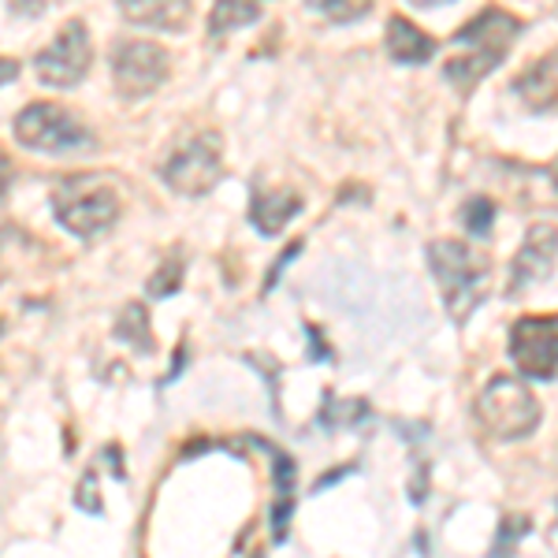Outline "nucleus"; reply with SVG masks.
<instances>
[{"mask_svg": "<svg viewBox=\"0 0 558 558\" xmlns=\"http://www.w3.org/2000/svg\"><path fill=\"white\" fill-rule=\"evenodd\" d=\"M518 34H521V23L514 15L502 12V8H484L476 20H470L454 34V41L465 45V57L447 60L444 75L451 78L458 89H473L484 75H492V71L507 60Z\"/></svg>", "mask_w": 558, "mask_h": 558, "instance_id": "nucleus-1", "label": "nucleus"}, {"mask_svg": "<svg viewBox=\"0 0 558 558\" xmlns=\"http://www.w3.org/2000/svg\"><path fill=\"white\" fill-rule=\"evenodd\" d=\"M428 265L436 276L439 291H444V305L454 320H465L484 299V279H488L492 265L481 254H473L465 242L439 239L428 246Z\"/></svg>", "mask_w": 558, "mask_h": 558, "instance_id": "nucleus-2", "label": "nucleus"}, {"mask_svg": "<svg viewBox=\"0 0 558 558\" xmlns=\"http://www.w3.org/2000/svg\"><path fill=\"white\" fill-rule=\"evenodd\" d=\"M52 213L71 235L94 239L120 216V194L105 175H71L52 191Z\"/></svg>", "mask_w": 558, "mask_h": 558, "instance_id": "nucleus-3", "label": "nucleus"}, {"mask_svg": "<svg viewBox=\"0 0 558 558\" xmlns=\"http://www.w3.org/2000/svg\"><path fill=\"white\" fill-rule=\"evenodd\" d=\"M476 417L495 439H525L539 425V402L518 376H492L476 399Z\"/></svg>", "mask_w": 558, "mask_h": 558, "instance_id": "nucleus-4", "label": "nucleus"}, {"mask_svg": "<svg viewBox=\"0 0 558 558\" xmlns=\"http://www.w3.org/2000/svg\"><path fill=\"white\" fill-rule=\"evenodd\" d=\"M15 134L26 149H38V153H75V149H94V138L68 108L60 105H31L20 112L15 120Z\"/></svg>", "mask_w": 558, "mask_h": 558, "instance_id": "nucleus-5", "label": "nucleus"}, {"mask_svg": "<svg viewBox=\"0 0 558 558\" xmlns=\"http://www.w3.org/2000/svg\"><path fill=\"white\" fill-rule=\"evenodd\" d=\"M220 138L216 134H197L186 146H179L160 168V179L183 197H202L220 183Z\"/></svg>", "mask_w": 558, "mask_h": 558, "instance_id": "nucleus-6", "label": "nucleus"}, {"mask_svg": "<svg viewBox=\"0 0 558 558\" xmlns=\"http://www.w3.org/2000/svg\"><path fill=\"white\" fill-rule=\"evenodd\" d=\"M168 52L153 41H120L112 49V78L123 97H146L168 78Z\"/></svg>", "mask_w": 558, "mask_h": 558, "instance_id": "nucleus-7", "label": "nucleus"}, {"mask_svg": "<svg viewBox=\"0 0 558 558\" xmlns=\"http://www.w3.org/2000/svg\"><path fill=\"white\" fill-rule=\"evenodd\" d=\"M510 354L518 368L533 380L558 376V313L551 317H525L510 328Z\"/></svg>", "mask_w": 558, "mask_h": 558, "instance_id": "nucleus-8", "label": "nucleus"}, {"mask_svg": "<svg viewBox=\"0 0 558 558\" xmlns=\"http://www.w3.org/2000/svg\"><path fill=\"white\" fill-rule=\"evenodd\" d=\"M89 60H94V52H89V31L78 20H71L57 34V41L38 52L34 68H38V78L45 86L68 89L89 71Z\"/></svg>", "mask_w": 558, "mask_h": 558, "instance_id": "nucleus-9", "label": "nucleus"}, {"mask_svg": "<svg viewBox=\"0 0 558 558\" xmlns=\"http://www.w3.org/2000/svg\"><path fill=\"white\" fill-rule=\"evenodd\" d=\"M555 260H558V228L555 223H533L514 257V268H510V294H521L525 287L551 276Z\"/></svg>", "mask_w": 558, "mask_h": 558, "instance_id": "nucleus-10", "label": "nucleus"}, {"mask_svg": "<svg viewBox=\"0 0 558 558\" xmlns=\"http://www.w3.org/2000/svg\"><path fill=\"white\" fill-rule=\"evenodd\" d=\"M514 94L533 108V112H551L558 105V49L547 52L544 60H536L533 68L521 71L514 78Z\"/></svg>", "mask_w": 558, "mask_h": 558, "instance_id": "nucleus-11", "label": "nucleus"}, {"mask_svg": "<svg viewBox=\"0 0 558 558\" xmlns=\"http://www.w3.org/2000/svg\"><path fill=\"white\" fill-rule=\"evenodd\" d=\"M120 12L134 26L149 31H183L191 20V0H120Z\"/></svg>", "mask_w": 558, "mask_h": 558, "instance_id": "nucleus-12", "label": "nucleus"}, {"mask_svg": "<svg viewBox=\"0 0 558 558\" xmlns=\"http://www.w3.org/2000/svg\"><path fill=\"white\" fill-rule=\"evenodd\" d=\"M387 52H391L399 64H425V60H432V52H436V41H432L425 31H417L410 20L391 15V20H387Z\"/></svg>", "mask_w": 558, "mask_h": 558, "instance_id": "nucleus-13", "label": "nucleus"}, {"mask_svg": "<svg viewBox=\"0 0 558 558\" xmlns=\"http://www.w3.org/2000/svg\"><path fill=\"white\" fill-rule=\"evenodd\" d=\"M302 213V197L299 194H260L254 197V205H250V220L257 223V231H265V235H276V231H283L287 220H294V216Z\"/></svg>", "mask_w": 558, "mask_h": 558, "instance_id": "nucleus-14", "label": "nucleus"}, {"mask_svg": "<svg viewBox=\"0 0 558 558\" xmlns=\"http://www.w3.org/2000/svg\"><path fill=\"white\" fill-rule=\"evenodd\" d=\"M254 20H260L257 0H216V8L209 15V31L228 34V31H239V26H250Z\"/></svg>", "mask_w": 558, "mask_h": 558, "instance_id": "nucleus-15", "label": "nucleus"}, {"mask_svg": "<svg viewBox=\"0 0 558 558\" xmlns=\"http://www.w3.org/2000/svg\"><path fill=\"white\" fill-rule=\"evenodd\" d=\"M368 417V407L362 399H331L328 407L320 410V428H350L357 421Z\"/></svg>", "mask_w": 558, "mask_h": 558, "instance_id": "nucleus-16", "label": "nucleus"}, {"mask_svg": "<svg viewBox=\"0 0 558 558\" xmlns=\"http://www.w3.org/2000/svg\"><path fill=\"white\" fill-rule=\"evenodd\" d=\"M116 336L128 339L134 350H153V336H149V320L142 305H128L123 310V320L116 324Z\"/></svg>", "mask_w": 558, "mask_h": 558, "instance_id": "nucleus-17", "label": "nucleus"}, {"mask_svg": "<svg viewBox=\"0 0 558 558\" xmlns=\"http://www.w3.org/2000/svg\"><path fill=\"white\" fill-rule=\"evenodd\" d=\"M310 8H317L331 23H354V20H362V15H368L373 0H310Z\"/></svg>", "mask_w": 558, "mask_h": 558, "instance_id": "nucleus-18", "label": "nucleus"}, {"mask_svg": "<svg viewBox=\"0 0 558 558\" xmlns=\"http://www.w3.org/2000/svg\"><path fill=\"white\" fill-rule=\"evenodd\" d=\"M462 220L473 235H488V228L495 220V205L488 202V197H470V205L462 209Z\"/></svg>", "mask_w": 558, "mask_h": 558, "instance_id": "nucleus-19", "label": "nucleus"}, {"mask_svg": "<svg viewBox=\"0 0 558 558\" xmlns=\"http://www.w3.org/2000/svg\"><path fill=\"white\" fill-rule=\"evenodd\" d=\"M179 276H183V260L175 257V265H172V260H165V268L149 279V294H153V299H165V294H172L179 287Z\"/></svg>", "mask_w": 558, "mask_h": 558, "instance_id": "nucleus-20", "label": "nucleus"}, {"mask_svg": "<svg viewBox=\"0 0 558 558\" xmlns=\"http://www.w3.org/2000/svg\"><path fill=\"white\" fill-rule=\"evenodd\" d=\"M525 533H529V521L525 518H510L507 529H502V539H495V551H510V547H514V539L525 536Z\"/></svg>", "mask_w": 558, "mask_h": 558, "instance_id": "nucleus-21", "label": "nucleus"}, {"mask_svg": "<svg viewBox=\"0 0 558 558\" xmlns=\"http://www.w3.org/2000/svg\"><path fill=\"white\" fill-rule=\"evenodd\" d=\"M78 507L89 510V514H101V499H97V476L86 473L83 488H78Z\"/></svg>", "mask_w": 558, "mask_h": 558, "instance_id": "nucleus-22", "label": "nucleus"}, {"mask_svg": "<svg viewBox=\"0 0 558 558\" xmlns=\"http://www.w3.org/2000/svg\"><path fill=\"white\" fill-rule=\"evenodd\" d=\"M8 186H12V160H8L4 153H0V202H4Z\"/></svg>", "mask_w": 558, "mask_h": 558, "instance_id": "nucleus-23", "label": "nucleus"}, {"mask_svg": "<svg viewBox=\"0 0 558 558\" xmlns=\"http://www.w3.org/2000/svg\"><path fill=\"white\" fill-rule=\"evenodd\" d=\"M15 75H20V64H15V60H4V57H0V86H8Z\"/></svg>", "mask_w": 558, "mask_h": 558, "instance_id": "nucleus-24", "label": "nucleus"}, {"mask_svg": "<svg viewBox=\"0 0 558 558\" xmlns=\"http://www.w3.org/2000/svg\"><path fill=\"white\" fill-rule=\"evenodd\" d=\"M410 4H417V8H436V4H451V0H410Z\"/></svg>", "mask_w": 558, "mask_h": 558, "instance_id": "nucleus-25", "label": "nucleus"}, {"mask_svg": "<svg viewBox=\"0 0 558 558\" xmlns=\"http://www.w3.org/2000/svg\"><path fill=\"white\" fill-rule=\"evenodd\" d=\"M555 186H558V165H555Z\"/></svg>", "mask_w": 558, "mask_h": 558, "instance_id": "nucleus-26", "label": "nucleus"}, {"mask_svg": "<svg viewBox=\"0 0 558 558\" xmlns=\"http://www.w3.org/2000/svg\"><path fill=\"white\" fill-rule=\"evenodd\" d=\"M0 336H4V324H0Z\"/></svg>", "mask_w": 558, "mask_h": 558, "instance_id": "nucleus-27", "label": "nucleus"}]
</instances>
